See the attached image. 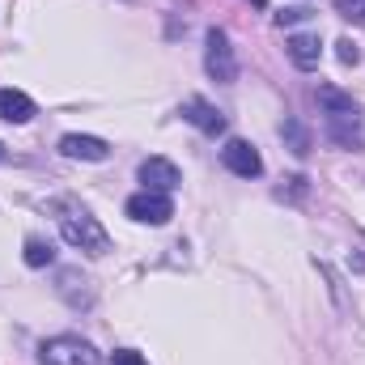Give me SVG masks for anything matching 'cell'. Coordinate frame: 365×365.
<instances>
[{"instance_id": "cell-8", "label": "cell", "mask_w": 365, "mask_h": 365, "mask_svg": "<svg viewBox=\"0 0 365 365\" xmlns=\"http://www.w3.org/2000/svg\"><path fill=\"white\" fill-rule=\"evenodd\" d=\"M187 123H195L200 132H208V136H217V132H225V115L212 106V102H204V98H187L179 110Z\"/></svg>"}, {"instance_id": "cell-13", "label": "cell", "mask_w": 365, "mask_h": 365, "mask_svg": "<svg viewBox=\"0 0 365 365\" xmlns=\"http://www.w3.org/2000/svg\"><path fill=\"white\" fill-rule=\"evenodd\" d=\"M51 259H56V247L47 238H26V264L30 268H47Z\"/></svg>"}, {"instance_id": "cell-20", "label": "cell", "mask_w": 365, "mask_h": 365, "mask_svg": "<svg viewBox=\"0 0 365 365\" xmlns=\"http://www.w3.org/2000/svg\"><path fill=\"white\" fill-rule=\"evenodd\" d=\"M0 158H4V149H0Z\"/></svg>"}, {"instance_id": "cell-4", "label": "cell", "mask_w": 365, "mask_h": 365, "mask_svg": "<svg viewBox=\"0 0 365 365\" xmlns=\"http://www.w3.org/2000/svg\"><path fill=\"white\" fill-rule=\"evenodd\" d=\"M128 217L140 221V225H166V221L175 217V204H170V195H162V191H136V195L128 200Z\"/></svg>"}, {"instance_id": "cell-1", "label": "cell", "mask_w": 365, "mask_h": 365, "mask_svg": "<svg viewBox=\"0 0 365 365\" xmlns=\"http://www.w3.org/2000/svg\"><path fill=\"white\" fill-rule=\"evenodd\" d=\"M60 230H64V242L77 247V251H90V255H106V251H110L106 230L98 225V217H90V212H73V217H64Z\"/></svg>"}, {"instance_id": "cell-19", "label": "cell", "mask_w": 365, "mask_h": 365, "mask_svg": "<svg viewBox=\"0 0 365 365\" xmlns=\"http://www.w3.org/2000/svg\"><path fill=\"white\" fill-rule=\"evenodd\" d=\"M251 4H255V9H264V4H268V0H251Z\"/></svg>"}, {"instance_id": "cell-16", "label": "cell", "mask_w": 365, "mask_h": 365, "mask_svg": "<svg viewBox=\"0 0 365 365\" xmlns=\"http://www.w3.org/2000/svg\"><path fill=\"white\" fill-rule=\"evenodd\" d=\"M336 47H340V51H336V56H340V64H357V60H361V51H357V43H353V38H340Z\"/></svg>"}, {"instance_id": "cell-3", "label": "cell", "mask_w": 365, "mask_h": 365, "mask_svg": "<svg viewBox=\"0 0 365 365\" xmlns=\"http://www.w3.org/2000/svg\"><path fill=\"white\" fill-rule=\"evenodd\" d=\"M204 64H208V77L230 86L238 77V60H234V47H230V34L225 30H208V51H204Z\"/></svg>"}, {"instance_id": "cell-7", "label": "cell", "mask_w": 365, "mask_h": 365, "mask_svg": "<svg viewBox=\"0 0 365 365\" xmlns=\"http://www.w3.org/2000/svg\"><path fill=\"white\" fill-rule=\"evenodd\" d=\"M327 136L344 149H365V132H361V115L357 110H340V115H327Z\"/></svg>"}, {"instance_id": "cell-18", "label": "cell", "mask_w": 365, "mask_h": 365, "mask_svg": "<svg viewBox=\"0 0 365 365\" xmlns=\"http://www.w3.org/2000/svg\"><path fill=\"white\" fill-rule=\"evenodd\" d=\"M302 17H310V13H306V9H284V13H280L276 21H280V26H284V21L293 26V21H302Z\"/></svg>"}, {"instance_id": "cell-12", "label": "cell", "mask_w": 365, "mask_h": 365, "mask_svg": "<svg viewBox=\"0 0 365 365\" xmlns=\"http://www.w3.org/2000/svg\"><path fill=\"white\" fill-rule=\"evenodd\" d=\"M319 102L327 106V115H340V110H357V102H353V93L336 90V86H319Z\"/></svg>"}, {"instance_id": "cell-14", "label": "cell", "mask_w": 365, "mask_h": 365, "mask_svg": "<svg viewBox=\"0 0 365 365\" xmlns=\"http://www.w3.org/2000/svg\"><path fill=\"white\" fill-rule=\"evenodd\" d=\"M280 132L289 136V145H293V153H297V158H302V153L310 149V136H306V128H302V123H293V119H284V128H280Z\"/></svg>"}, {"instance_id": "cell-6", "label": "cell", "mask_w": 365, "mask_h": 365, "mask_svg": "<svg viewBox=\"0 0 365 365\" xmlns=\"http://www.w3.org/2000/svg\"><path fill=\"white\" fill-rule=\"evenodd\" d=\"M140 182H145V191H162V195H170V191L182 182V175H179L175 162H166V158H149V162H140Z\"/></svg>"}, {"instance_id": "cell-9", "label": "cell", "mask_w": 365, "mask_h": 365, "mask_svg": "<svg viewBox=\"0 0 365 365\" xmlns=\"http://www.w3.org/2000/svg\"><path fill=\"white\" fill-rule=\"evenodd\" d=\"M60 153L64 158H73V162H106V140H98V136H81V132H68L64 140H60Z\"/></svg>"}, {"instance_id": "cell-2", "label": "cell", "mask_w": 365, "mask_h": 365, "mask_svg": "<svg viewBox=\"0 0 365 365\" xmlns=\"http://www.w3.org/2000/svg\"><path fill=\"white\" fill-rule=\"evenodd\" d=\"M38 361L43 365H98V353L81 336H56V340H43Z\"/></svg>"}, {"instance_id": "cell-17", "label": "cell", "mask_w": 365, "mask_h": 365, "mask_svg": "<svg viewBox=\"0 0 365 365\" xmlns=\"http://www.w3.org/2000/svg\"><path fill=\"white\" fill-rule=\"evenodd\" d=\"M110 365H149L140 353H132V349H119L115 357H110Z\"/></svg>"}, {"instance_id": "cell-11", "label": "cell", "mask_w": 365, "mask_h": 365, "mask_svg": "<svg viewBox=\"0 0 365 365\" xmlns=\"http://www.w3.org/2000/svg\"><path fill=\"white\" fill-rule=\"evenodd\" d=\"M0 119L4 123H30L34 119V102L21 90H0Z\"/></svg>"}, {"instance_id": "cell-15", "label": "cell", "mask_w": 365, "mask_h": 365, "mask_svg": "<svg viewBox=\"0 0 365 365\" xmlns=\"http://www.w3.org/2000/svg\"><path fill=\"white\" fill-rule=\"evenodd\" d=\"M336 13H340L344 21H357V26H365V0H336Z\"/></svg>"}, {"instance_id": "cell-5", "label": "cell", "mask_w": 365, "mask_h": 365, "mask_svg": "<svg viewBox=\"0 0 365 365\" xmlns=\"http://www.w3.org/2000/svg\"><path fill=\"white\" fill-rule=\"evenodd\" d=\"M221 162H225L238 179H255V175H264V162H259V153H255L251 140H230V145L221 149Z\"/></svg>"}, {"instance_id": "cell-10", "label": "cell", "mask_w": 365, "mask_h": 365, "mask_svg": "<svg viewBox=\"0 0 365 365\" xmlns=\"http://www.w3.org/2000/svg\"><path fill=\"white\" fill-rule=\"evenodd\" d=\"M289 60L297 64V68H319V60H323V43H319V34H289Z\"/></svg>"}]
</instances>
